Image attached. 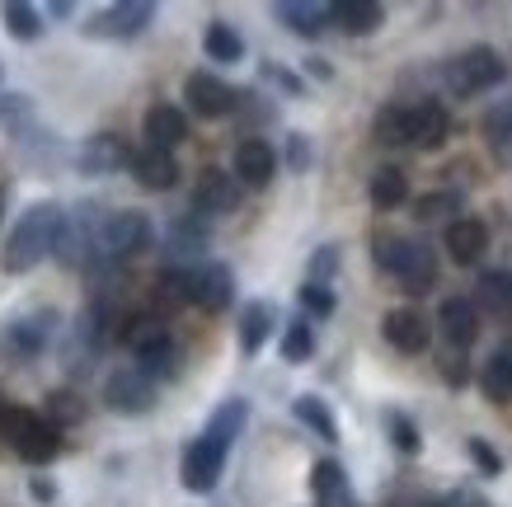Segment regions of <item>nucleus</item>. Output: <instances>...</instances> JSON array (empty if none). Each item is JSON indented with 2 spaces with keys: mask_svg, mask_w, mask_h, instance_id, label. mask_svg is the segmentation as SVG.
<instances>
[{
  "mask_svg": "<svg viewBox=\"0 0 512 507\" xmlns=\"http://www.w3.org/2000/svg\"><path fill=\"white\" fill-rule=\"evenodd\" d=\"M62 231H66V212L57 202H33L29 212L15 221V231L0 249V268L5 273H29L47 254H57L62 245Z\"/></svg>",
  "mask_w": 512,
  "mask_h": 507,
  "instance_id": "1",
  "label": "nucleus"
},
{
  "mask_svg": "<svg viewBox=\"0 0 512 507\" xmlns=\"http://www.w3.org/2000/svg\"><path fill=\"white\" fill-rule=\"evenodd\" d=\"M376 268L400 277V287L414 296H423L437 282V254L423 240H404V235H381L376 240Z\"/></svg>",
  "mask_w": 512,
  "mask_h": 507,
  "instance_id": "2",
  "label": "nucleus"
},
{
  "mask_svg": "<svg viewBox=\"0 0 512 507\" xmlns=\"http://www.w3.org/2000/svg\"><path fill=\"white\" fill-rule=\"evenodd\" d=\"M442 76H447L451 94H480V90L503 85L508 66H503V57H498L494 47H470V52H461V57H451Z\"/></svg>",
  "mask_w": 512,
  "mask_h": 507,
  "instance_id": "3",
  "label": "nucleus"
},
{
  "mask_svg": "<svg viewBox=\"0 0 512 507\" xmlns=\"http://www.w3.org/2000/svg\"><path fill=\"white\" fill-rule=\"evenodd\" d=\"M151 245V221L146 212H109L99 226V254L104 259H132Z\"/></svg>",
  "mask_w": 512,
  "mask_h": 507,
  "instance_id": "4",
  "label": "nucleus"
},
{
  "mask_svg": "<svg viewBox=\"0 0 512 507\" xmlns=\"http://www.w3.org/2000/svg\"><path fill=\"white\" fill-rule=\"evenodd\" d=\"M226 446H217L207 432L202 437H193V442L184 446V465H179V479H184V489L188 493H212L217 489V479L221 470H226Z\"/></svg>",
  "mask_w": 512,
  "mask_h": 507,
  "instance_id": "5",
  "label": "nucleus"
},
{
  "mask_svg": "<svg viewBox=\"0 0 512 507\" xmlns=\"http://www.w3.org/2000/svg\"><path fill=\"white\" fill-rule=\"evenodd\" d=\"M104 400H109L113 414H127V418L151 414L156 409V381L141 367H118L109 376V385H104Z\"/></svg>",
  "mask_w": 512,
  "mask_h": 507,
  "instance_id": "6",
  "label": "nucleus"
},
{
  "mask_svg": "<svg viewBox=\"0 0 512 507\" xmlns=\"http://www.w3.org/2000/svg\"><path fill=\"white\" fill-rule=\"evenodd\" d=\"M184 99L198 118H226V113L240 104V94H235L226 80L207 76V71H193V76L184 80Z\"/></svg>",
  "mask_w": 512,
  "mask_h": 507,
  "instance_id": "7",
  "label": "nucleus"
},
{
  "mask_svg": "<svg viewBox=\"0 0 512 507\" xmlns=\"http://www.w3.org/2000/svg\"><path fill=\"white\" fill-rule=\"evenodd\" d=\"M132 160H137V151H132L123 137H113V132H99V137H90L76 151L80 174H118L123 165L132 169Z\"/></svg>",
  "mask_w": 512,
  "mask_h": 507,
  "instance_id": "8",
  "label": "nucleus"
},
{
  "mask_svg": "<svg viewBox=\"0 0 512 507\" xmlns=\"http://www.w3.org/2000/svg\"><path fill=\"white\" fill-rule=\"evenodd\" d=\"M151 19H156L151 0H123V5H109L104 15H94L90 33H99V38H137Z\"/></svg>",
  "mask_w": 512,
  "mask_h": 507,
  "instance_id": "9",
  "label": "nucleus"
},
{
  "mask_svg": "<svg viewBox=\"0 0 512 507\" xmlns=\"http://www.w3.org/2000/svg\"><path fill=\"white\" fill-rule=\"evenodd\" d=\"M193 207L198 216H226L240 207V184H235V174L226 169H202L198 188H193Z\"/></svg>",
  "mask_w": 512,
  "mask_h": 507,
  "instance_id": "10",
  "label": "nucleus"
},
{
  "mask_svg": "<svg viewBox=\"0 0 512 507\" xmlns=\"http://www.w3.org/2000/svg\"><path fill=\"white\" fill-rule=\"evenodd\" d=\"M188 277H193V306L202 310H226L235 296V277L226 263H198V268H188Z\"/></svg>",
  "mask_w": 512,
  "mask_h": 507,
  "instance_id": "11",
  "label": "nucleus"
},
{
  "mask_svg": "<svg viewBox=\"0 0 512 507\" xmlns=\"http://www.w3.org/2000/svg\"><path fill=\"white\" fill-rule=\"evenodd\" d=\"M278 174V151L264 137H245L235 146V179L245 188H264Z\"/></svg>",
  "mask_w": 512,
  "mask_h": 507,
  "instance_id": "12",
  "label": "nucleus"
},
{
  "mask_svg": "<svg viewBox=\"0 0 512 507\" xmlns=\"http://www.w3.org/2000/svg\"><path fill=\"white\" fill-rule=\"evenodd\" d=\"M52 324H57V315H52V310L19 315L15 324H5V348H10L15 357H38L47 348V338H52Z\"/></svg>",
  "mask_w": 512,
  "mask_h": 507,
  "instance_id": "13",
  "label": "nucleus"
},
{
  "mask_svg": "<svg viewBox=\"0 0 512 507\" xmlns=\"http://www.w3.org/2000/svg\"><path fill=\"white\" fill-rule=\"evenodd\" d=\"M437 324H442V334H447L451 348H470V343L480 338V306L466 301V296H447V301L437 306Z\"/></svg>",
  "mask_w": 512,
  "mask_h": 507,
  "instance_id": "14",
  "label": "nucleus"
},
{
  "mask_svg": "<svg viewBox=\"0 0 512 507\" xmlns=\"http://www.w3.org/2000/svg\"><path fill=\"white\" fill-rule=\"evenodd\" d=\"M451 132V118L447 108L437 104V99H419V104H409V146H423V151H437Z\"/></svg>",
  "mask_w": 512,
  "mask_h": 507,
  "instance_id": "15",
  "label": "nucleus"
},
{
  "mask_svg": "<svg viewBox=\"0 0 512 507\" xmlns=\"http://www.w3.org/2000/svg\"><path fill=\"white\" fill-rule=\"evenodd\" d=\"M273 19L287 24L292 33H301V38H315V33H325L334 24V5H320V0H278Z\"/></svg>",
  "mask_w": 512,
  "mask_h": 507,
  "instance_id": "16",
  "label": "nucleus"
},
{
  "mask_svg": "<svg viewBox=\"0 0 512 507\" xmlns=\"http://www.w3.org/2000/svg\"><path fill=\"white\" fill-rule=\"evenodd\" d=\"M381 334L390 338V348H400V353H423L428 348V338H433V329H428V320H423L419 310H386V320H381Z\"/></svg>",
  "mask_w": 512,
  "mask_h": 507,
  "instance_id": "17",
  "label": "nucleus"
},
{
  "mask_svg": "<svg viewBox=\"0 0 512 507\" xmlns=\"http://www.w3.org/2000/svg\"><path fill=\"white\" fill-rule=\"evenodd\" d=\"M442 245H447V254L456 263H480V254L489 249V226L475 221V216H456L447 235H442Z\"/></svg>",
  "mask_w": 512,
  "mask_h": 507,
  "instance_id": "18",
  "label": "nucleus"
},
{
  "mask_svg": "<svg viewBox=\"0 0 512 507\" xmlns=\"http://www.w3.org/2000/svg\"><path fill=\"white\" fill-rule=\"evenodd\" d=\"M132 174H137L141 188H151V193H165V188L179 184V160H174V151L141 146L137 160H132Z\"/></svg>",
  "mask_w": 512,
  "mask_h": 507,
  "instance_id": "19",
  "label": "nucleus"
},
{
  "mask_svg": "<svg viewBox=\"0 0 512 507\" xmlns=\"http://www.w3.org/2000/svg\"><path fill=\"white\" fill-rule=\"evenodd\" d=\"M15 451L24 456L29 465H43V461H52L57 451H62V428L52 423V418H43V414H33L29 418V428H24V437L15 442Z\"/></svg>",
  "mask_w": 512,
  "mask_h": 507,
  "instance_id": "20",
  "label": "nucleus"
},
{
  "mask_svg": "<svg viewBox=\"0 0 512 507\" xmlns=\"http://www.w3.org/2000/svg\"><path fill=\"white\" fill-rule=\"evenodd\" d=\"M141 127H146V146H156V151H174L188 137V118L174 104L146 108V123Z\"/></svg>",
  "mask_w": 512,
  "mask_h": 507,
  "instance_id": "21",
  "label": "nucleus"
},
{
  "mask_svg": "<svg viewBox=\"0 0 512 507\" xmlns=\"http://www.w3.org/2000/svg\"><path fill=\"white\" fill-rule=\"evenodd\" d=\"M311 489H315V503L320 507H357L353 489H348V475H343L339 461H315Z\"/></svg>",
  "mask_w": 512,
  "mask_h": 507,
  "instance_id": "22",
  "label": "nucleus"
},
{
  "mask_svg": "<svg viewBox=\"0 0 512 507\" xmlns=\"http://www.w3.org/2000/svg\"><path fill=\"white\" fill-rule=\"evenodd\" d=\"M118 338H123L137 357H146V353H156V348H165V343H170V329H165V320H160V315H127L123 329H118Z\"/></svg>",
  "mask_w": 512,
  "mask_h": 507,
  "instance_id": "23",
  "label": "nucleus"
},
{
  "mask_svg": "<svg viewBox=\"0 0 512 507\" xmlns=\"http://www.w3.org/2000/svg\"><path fill=\"white\" fill-rule=\"evenodd\" d=\"M334 24H339L343 33L362 38V33H376L386 24V10H381L376 0H339V5H334Z\"/></svg>",
  "mask_w": 512,
  "mask_h": 507,
  "instance_id": "24",
  "label": "nucleus"
},
{
  "mask_svg": "<svg viewBox=\"0 0 512 507\" xmlns=\"http://www.w3.org/2000/svg\"><path fill=\"white\" fill-rule=\"evenodd\" d=\"M273 306L268 301H249L245 310H240V353L245 357H254L259 348L268 343V334H273Z\"/></svg>",
  "mask_w": 512,
  "mask_h": 507,
  "instance_id": "25",
  "label": "nucleus"
},
{
  "mask_svg": "<svg viewBox=\"0 0 512 507\" xmlns=\"http://www.w3.org/2000/svg\"><path fill=\"white\" fill-rule=\"evenodd\" d=\"M245 423H249V404L245 400H226V404H217V414L207 418V428H202V432H207L217 446H226V451H231L235 437L245 432Z\"/></svg>",
  "mask_w": 512,
  "mask_h": 507,
  "instance_id": "26",
  "label": "nucleus"
},
{
  "mask_svg": "<svg viewBox=\"0 0 512 507\" xmlns=\"http://www.w3.org/2000/svg\"><path fill=\"white\" fill-rule=\"evenodd\" d=\"M480 385H484V395H489L494 404H512V343H503V348L484 362Z\"/></svg>",
  "mask_w": 512,
  "mask_h": 507,
  "instance_id": "27",
  "label": "nucleus"
},
{
  "mask_svg": "<svg viewBox=\"0 0 512 507\" xmlns=\"http://www.w3.org/2000/svg\"><path fill=\"white\" fill-rule=\"evenodd\" d=\"M372 207L376 212H395L400 202H409V179H404V169H395V165H381L372 174Z\"/></svg>",
  "mask_w": 512,
  "mask_h": 507,
  "instance_id": "28",
  "label": "nucleus"
},
{
  "mask_svg": "<svg viewBox=\"0 0 512 507\" xmlns=\"http://www.w3.org/2000/svg\"><path fill=\"white\" fill-rule=\"evenodd\" d=\"M202 52H207L212 62H240V57H245V38H240V29H235V24L212 19V24H207V33H202Z\"/></svg>",
  "mask_w": 512,
  "mask_h": 507,
  "instance_id": "29",
  "label": "nucleus"
},
{
  "mask_svg": "<svg viewBox=\"0 0 512 507\" xmlns=\"http://www.w3.org/2000/svg\"><path fill=\"white\" fill-rule=\"evenodd\" d=\"M170 259H202V249H207V226H202V216H179L170 226Z\"/></svg>",
  "mask_w": 512,
  "mask_h": 507,
  "instance_id": "30",
  "label": "nucleus"
},
{
  "mask_svg": "<svg viewBox=\"0 0 512 507\" xmlns=\"http://www.w3.org/2000/svg\"><path fill=\"white\" fill-rule=\"evenodd\" d=\"M292 414L301 418V423H306L320 442H339V423H334V414H329V404L320 400V395H296Z\"/></svg>",
  "mask_w": 512,
  "mask_h": 507,
  "instance_id": "31",
  "label": "nucleus"
},
{
  "mask_svg": "<svg viewBox=\"0 0 512 507\" xmlns=\"http://www.w3.org/2000/svg\"><path fill=\"white\" fill-rule=\"evenodd\" d=\"M0 19H5V29L15 33L19 43H33L38 33H43V15L24 5V0H10V5H0Z\"/></svg>",
  "mask_w": 512,
  "mask_h": 507,
  "instance_id": "32",
  "label": "nucleus"
},
{
  "mask_svg": "<svg viewBox=\"0 0 512 507\" xmlns=\"http://www.w3.org/2000/svg\"><path fill=\"white\" fill-rule=\"evenodd\" d=\"M372 132H376V141H386V146H404V141H409V108L386 104L381 113H376Z\"/></svg>",
  "mask_w": 512,
  "mask_h": 507,
  "instance_id": "33",
  "label": "nucleus"
},
{
  "mask_svg": "<svg viewBox=\"0 0 512 507\" xmlns=\"http://www.w3.org/2000/svg\"><path fill=\"white\" fill-rule=\"evenodd\" d=\"M484 137L498 155H512V99H503V104L484 113Z\"/></svg>",
  "mask_w": 512,
  "mask_h": 507,
  "instance_id": "34",
  "label": "nucleus"
},
{
  "mask_svg": "<svg viewBox=\"0 0 512 507\" xmlns=\"http://www.w3.org/2000/svg\"><path fill=\"white\" fill-rule=\"evenodd\" d=\"M156 301L165 310L174 306H193V277H188V268H170V273L156 282Z\"/></svg>",
  "mask_w": 512,
  "mask_h": 507,
  "instance_id": "35",
  "label": "nucleus"
},
{
  "mask_svg": "<svg viewBox=\"0 0 512 507\" xmlns=\"http://www.w3.org/2000/svg\"><path fill=\"white\" fill-rule=\"evenodd\" d=\"M315 353V329L311 320L301 315V320L287 324V334H282V362H311Z\"/></svg>",
  "mask_w": 512,
  "mask_h": 507,
  "instance_id": "36",
  "label": "nucleus"
},
{
  "mask_svg": "<svg viewBox=\"0 0 512 507\" xmlns=\"http://www.w3.org/2000/svg\"><path fill=\"white\" fill-rule=\"evenodd\" d=\"M480 306L494 310V315H508L512 310V273H484L480 277Z\"/></svg>",
  "mask_w": 512,
  "mask_h": 507,
  "instance_id": "37",
  "label": "nucleus"
},
{
  "mask_svg": "<svg viewBox=\"0 0 512 507\" xmlns=\"http://www.w3.org/2000/svg\"><path fill=\"white\" fill-rule=\"evenodd\" d=\"M447 212H461V193H456V188L423 193V198L414 202V216H419V221H437V216H447Z\"/></svg>",
  "mask_w": 512,
  "mask_h": 507,
  "instance_id": "38",
  "label": "nucleus"
},
{
  "mask_svg": "<svg viewBox=\"0 0 512 507\" xmlns=\"http://www.w3.org/2000/svg\"><path fill=\"white\" fill-rule=\"evenodd\" d=\"M386 428H390V442L400 446L404 456H419L423 437H419V428H414V423H409V418L400 414V409H390V414H386Z\"/></svg>",
  "mask_w": 512,
  "mask_h": 507,
  "instance_id": "39",
  "label": "nucleus"
},
{
  "mask_svg": "<svg viewBox=\"0 0 512 507\" xmlns=\"http://www.w3.org/2000/svg\"><path fill=\"white\" fill-rule=\"evenodd\" d=\"M137 367L146 371L151 381H160V376H174V371H179V348H174V338L165 343V348H156V353L137 357Z\"/></svg>",
  "mask_w": 512,
  "mask_h": 507,
  "instance_id": "40",
  "label": "nucleus"
},
{
  "mask_svg": "<svg viewBox=\"0 0 512 507\" xmlns=\"http://www.w3.org/2000/svg\"><path fill=\"white\" fill-rule=\"evenodd\" d=\"M47 418H52L57 428H66V423H80V418H85V404H80L71 390H57V395H47Z\"/></svg>",
  "mask_w": 512,
  "mask_h": 507,
  "instance_id": "41",
  "label": "nucleus"
},
{
  "mask_svg": "<svg viewBox=\"0 0 512 507\" xmlns=\"http://www.w3.org/2000/svg\"><path fill=\"white\" fill-rule=\"evenodd\" d=\"M29 409H19V404H0V442L15 446L19 437H24V428H29Z\"/></svg>",
  "mask_w": 512,
  "mask_h": 507,
  "instance_id": "42",
  "label": "nucleus"
},
{
  "mask_svg": "<svg viewBox=\"0 0 512 507\" xmlns=\"http://www.w3.org/2000/svg\"><path fill=\"white\" fill-rule=\"evenodd\" d=\"M470 461L480 465V475H503V456H498L494 446L484 442V437H470Z\"/></svg>",
  "mask_w": 512,
  "mask_h": 507,
  "instance_id": "43",
  "label": "nucleus"
},
{
  "mask_svg": "<svg viewBox=\"0 0 512 507\" xmlns=\"http://www.w3.org/2000/svg\"><path fill=\"white\" fill-rule=\"evenodd\" d=\"M301 306L311 310V315H334V292L320 287V282H306L301 287Z\"/></svg>",
  "mask_w": 512,
  "mask_h": 507,
  "instance_id": "44",
  "label": "nucleus"
},
{
  "mask_svg": "<svg viewBox=\"0 0 512 507\" xmlns=\"http://www.w3.org/2000/svg\"><path fill=\"white\" fill-rule=\"evenodd\" d=\"M334 268H339V249L325 245L320 254L311 259V282H320V287H329V277H334Z\"/></svg>",
  "mask_w": 512,
  "mask_h": 507,
  "instance_id": "45",
  "label": "nucleus"
},
{
  "mask_svg": "<svg viewBox=\"0 0 512 507\" xmlns=\"http://www.w3.org/2000/svg\"><path fill=\"white\" fill-rule=\"evenodd\" d=\"M287 160H292V169L311 165V146H306V137H301V132H292V137H287Z\"/></svg>",
  "mask_w": 512,
  "mask_h": 507,
  "instance_id": "46",
  "label": "nucleus"
},
{
  "mask_svg": "<svg viewBox=\"0 0 512 507\" xmlns=\"http://www.w3.org/2000/svg\"><path fill=\"white\" fill-rule=\"evenodd\" d=\"M442 376H447L451 385H466L470 381V371H466V362H461V357H442Z\"/></svg>",
  "mask_w": 512,
  "mask_h": 507,
  "instance_id": "47",
  "label": "nucleus"
},
{
  "mask_svg": "<svg viewBox=\"0 0 512 507\" xmlns=\"http://www.w3.org/2000/svg\"><path fill=\"white\" fill-rule=\"evenodd\" d=\"M264 76L268 80H278V85H282V90H301V80H296V76H287V71H278V66H264Z\"/></svg>",
  "mask_w": 512,
  "mask_h": 507,
  "instance_id": "48",
  "label": "nucleus"
},
{
  "mask_svg": "<svg viewBox=\"0 0 512 507\" xmlns=\"http://www.w3.org/2000/svg\"><path fill=\"white\" fill-rule=\"evenodd\" d=\"M442 507H480V498H470V493H451Z\"/></svg>",
  "mask_w": 512,
  "mask_h": 507,
  "instance_id": "49",
  "label": "nucleus"
},
{
  "mask_svg": "<svg viewBox=\"0 0 512 507\" xmlns=\"http://www.w3.org/2000/svg\"><path fill=\"white\" fill-rule=\"evenodd\" d=\"M29 493H33V498H52V484H47V479H33Z\"/></svg>",
  "mask_w": 512,
  "mask_h": 507,
  "instance_id": "50",
  "label": "nucleus"
},
{
  "mask_svg": "<svg viewBox=\"0 0 512 507\" xmlns=\"http://www.w3.org/2000/svg\"><path fill=\"white\" fill-rule=\"evenodd\" d=\"M0 216H5V188H0Z\"/></svg>",
  "mask_w": 512,
  "mask_h": 507,
  "instance_id": "51",
  "label": "nucleus"
}]
</instances>
